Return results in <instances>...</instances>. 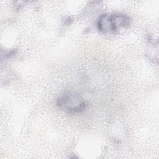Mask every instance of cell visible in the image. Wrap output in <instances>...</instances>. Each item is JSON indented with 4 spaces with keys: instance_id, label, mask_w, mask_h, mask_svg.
<instances>
[{
    "instance_id": "cell-1",
    "label": "cell",
    "mask_w": 159,
    "mask_h": 159,
    "mask_svg": "<svg viewBox=\"0 0 159 159\" xmlns=\"http://www.w3.org/2000/svg\"><path fill=\"white\" fill-rule=\"evenodd\" d=\"M56 102L59 108L71 114L82 112L86 109L87 105L83 98L79 94L72 92L61 94Z\"/></svg>"
},
{
    "instance_id": "cell-2",
    "label": "cell",
    "mask_w": 159,
    "mask_h": 159,
    "mask_svg": "<svg viewBox=\"0 0 159 159\" xmlns=\"http://www.w3.org/2000/svg\"><path fill=\"white\" fill-rule=\"evenodd\" d=\"M111 20L115 32L120 28L127 27L130 25V19L126 15L115 13L110 15Z\"/></svg>"
},
{
    "instance_id": "cell-3",
    "label": "cell",
    "mask_w": 159,
    "mask_h": 159,
    "mask_svg": "<svg viewBox=\"0 0 159 159\" xmlns=\"http://www.w3.org/2000/svg\"><path fill=\"white\" fill-rule=\"evenodd\" d=\"M97 24L98 29L103 33L107 34L115 32V30L114 29V27L111 20L110 15L109 14H102L99 17Z\"/></svg>"
}]
</instances>
